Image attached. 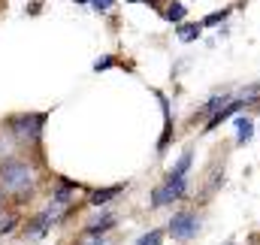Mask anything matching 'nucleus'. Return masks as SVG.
Segmentation results:
<instances>
[{"label": "nucleus", "mask_w": 260, "mask_h": 245, "mask_svg": "<svg viewBox=\"0 0 260 245\" xmlns=\"http://www.w3.org/2000/svg\"><path fill=\"white\" fill-rule=\"evenodd\" d=\"M0 191L9 194V197H27L34 191V167L27 161H3L0 164Z\"/></svg>", "instance_id": "f257e3e1"}, {"label": "nucleus", "mask_w": 260, "mask_h": 245, "mask_svg": "<svg viewBox=\"0 0 260 245\" xmlns=\"http://www.w3.org/2000/svg\"><path fill=\"white\" fill-rule=\"evenodd\" d=\"M46 112H30V115H15L9 121V133L15 142L21 145H37L40 136H43V124H46Z\"/></svg>", "instance_id": "f03ea898"}, {"label": "nucleus", "mask_w": 260, "mask_h": 245, "mask_svg": "<svg viewBox=\"0 0 260 245\" xmlns=\"http://www.w3.org/2000/svg\"><path fill=\"white\" fill-rule=\"evenodd\" d=\"M170 236L173 239H179V242H191L197 233H200V215L191 212V209H182V212H176L173 218H170Z\"/></svg>", "instance_id": "7ed1b4c3"}, {"label": "nucleus", "mask_w": 260, "mask_h": 245, "mask_svg": "<svg viewBox=\"0 0 260 245\" xmlns=\"http://www.w3.org/2000/svg\"><path fill=\"white\" fill-rule=\"evenodd\" d=\"M188 194V182H176V179H164L151 191V209H160V206H170L176 200H182Z\"/></svg>", "instance_id": "20e7f679"}, {"label": "nucleus", "mask_w": 260, "mask_h": 245, "mask_svg": "<svg viewBox=\"0 0 260 245\" xmlns=\"http://www.w3.org/2000/svg\"><path fill=\"white\" fill-rule=\"evenodd\" d=\"M154 97L160 100V109H164V133H160V139H157V155H164L167 145H170V139H173V118H170V100H167V94L154 91Z\"/></svg>", "instance_id": "39448f33"}, {"label": "nucleus", "mask_w": 260, "mask_h": 245, "mask_svg": "<svg viewBox=\"0 0 260 245\" xmlns=\"http://www.w3.org/2000/svg\"><path fill=\"white\" fill-rule=\"evenodd\" d=\"M112 227H115V215H112V212H103L100 218L88 221L85 236H103V233H106V230H112Z\"/></svg>", "instance_id": "423d86ee"}, {"label": "nucleus", "mask_w": 260, "mask_h": 245, "mask_svg": "<svg viewBox=\"0 0 260 245\" xmlns=\"http://www.w3.org/2000/svg\"><path fill=\"white\" fill-rule=\"evenodd\" d=\"M194 164V155L191 151H182V158L173 164V170L167 173V179H176V182H188V170Z\"/></svg>", "instance_id": "0eeeda50"}, {"label": "nucleus", "mask_w": 260, "mask_h": 245, "mask_svg": "<svg viewBox=\"0 0 260 245\" xmlns=\"http://www.w3.org/2000/svg\"><path fill=\"white\" fill-rule=\"evenodd\" d=\"M52 224H55V218H52L49 212H43V215H37V218L24 227V233H27L30 239H40V236H46V230H49Z\"/></svg>", "instance_id": "6e6552de"}, {"label": "nucleus", "mask_w": 260, "mask_h": 245, "mask_svg": "<svg viewBox=\"0 0 260 245\" xmlns=\"http://www.w3.org/2000/svg\"><path fill=\"white\" fill-rule=\"evenodd\" d=\"M242 106H245V103H242V100H236V97H233V100H230V103H227V106H224V109H221V112H218V115H212V118H209V124H206V127H203V130H206V133H209V130H215V127H218V124H221V121H227V118H230V115H236V112H239V109H242Z\"/></svg>", "instance_id": "1a4fd4ad"}, {"label": "nucleus", "mask_w": 260, "mask_h": 245, "mask_svg": "<svg viewBox=\"0 0 260 245\" xmlns=\"http://www.w3.org/2000/svg\"><path fill=\"white\" fill-rule=\"evenodd\" d=\"M124 188H127V185H112V188H100V191H91V194H88V203H91V206H106V203H109L112 197H118Z\"/></svg>", "instance_id": "9d476101"}, {"label": "nucleus", "mask_w": 260, "mask_h": 245, "mask_svg": "<svg viewBox=\"0 0 260 245\" xmlns=\"http://www.w3.org/2000/svg\"><path fill=\"white\" fill-rule=\"evenodd\" d=\"M230 100H233L230 94H215V97H209V100H206V106H203L200 112H203V115H218V112H221Z\"/></svg>", "instance_id": "9b49d317"}, {"label": "nucleus", "mask_w": 260, "mask_h": 245, "mask_svg": "<svg viewBox=\"0 0 260 245\" xmlns=\"http://www.w3.org/2000/svg\"><path fill=\"white\" fill-rule=\"evenodd\" d=\"M251 136H254V121H248L245 115H239V118H236V142L245 145Z\"/></svg>", "instance_id": "f8f14e48"}, {"label": "nucleus", "mask_w": 260, "mask_h": 245, "mask_svg": "<svg viewBox=\"0 0 260 245\" xmlns=\"http://www.w3.org/2000/svg\"><path fill=\"white\" fill-rule=\"evenodd\" d=\"M164 15H167V21H173V24H185V15H188V6L185 3H170L167 9H164Z\"/></svg>", "instance_id": "ddd939ff"}, {"label": "nucleus", "mask_w": 260, "mask_h": 245, "mask_svg": "<svg viewBox=\"0 0 260 245\" xmlns=\"http://www.w3.org/2000/svg\"><path fill=\"white\" fill-rule=\"evenodd\" d=\"M236 100H242V103H257V100H260V82H251V85L239 88Z\"/></svg>", "instance_id": "4468645a"}, {"label": "nucleus", "mask_w": 260, "mask_h": 245, "mask_svg": "<svg viewBox=\"0 0 260 245\" xmlns=\"http://www.w3.org/2000/svg\"><path fill=\"white\" fill-rule=\"evenodd\" d=\"M200 30H203V24H179V40L194 43V40H200Z\"/></svg>", "instance_id": "2eb2a0df"}, {"label": "nucleus", "mask_w": 260, "mask_h": 245, "mask_svg": "<svg viewBox=\"0 0 260 245\" xmlns=\"http://www.w3.org/2000/svg\"><path fill=\"white\" fill-rule=\"evenodd\" d=\"M160 242H164V230H157V227L148 230V233H142V236L136 239V245H160Z\"/></svg>", "instance_id": "dca6fc26"}, {"label": "nucleus", "mask_w": 260, "mask_h": 245, "mask_svg": "<svg viewBox=\"0 0 260 245\" xmlns=\"http://www.w3.org/2000/svg\"><path fill=\"white\" fill-rule=\"evenodd\" d=\"M227 15H230V9H221V12H209L200 24L203 27H215V24H221V21H227Z\"/></svg>", "instance_id": "f3484780"}, {"label": "nucleus", "mask_w": 260, "mask_h": 245, "mask_svg": "<svg viewBox=\"0 0 260 245\" xmlns=\"http://www.w3.org/2000/svg\"><path fill=\"white\" fill-rule=\"evenodd\" d=\"M112 3H115V0H91L88 6H91V9H97V12H106V9H109Z\"/></svg>", "instance_id": "a211bd4d"}, {"label": "nucleus", "mask_w": 260, "mask_h": 245, "mask_svg": "<svg viewBox=\"0 0 260 245\" xmlns=\"http://www.w3.org/2000/svg\"><path fill=\"white\" fill-rule=\"evenodd\" d=\"M112 64H115V61H112V58H100V61L94 64V70H97V73H100V70H109V67H112Z\"/></svg>", "instance_id": "6ab92c4d"}, {"label": "nucleus", "mask_w": 260, "mask_h": 245, "mask_svg": "<svg viewBox=\"0 0 260 245\" xmlns=\"http://www.w3.org/2000/svg\"><path fill=\"white\" fill-rule=\"evenodd\" d=\"M12 227H15V218H6V221H3V224H0V230H3V233H9V230H12Z\"/></svg>", "instance_id": "aec40b11"}, {"label": "nucleus", "mask_w": 260, "mask_h": 245, "mask_svg": "<svg viewBox=\"0 0 260 245\" xmlns=\"http://www.w3.org/2000/svg\"><path fill=\"white\" fill-rule=\"evenodd\" d=\"M88 239H94V242H91V245H112V242H109V239H103V236H88Z\"/></svg>", "instance_id": "412c9836"}, {"label": "nucleus", "mask_w": 260, "mask_h": 245, "mask_svg": "<svg viewBox=\"0 0 260 245\" xmlns=\"http://www.w3.org/2000/svg\"><path fill=\"white\" fill-rule=\"evenodd\" d=\"M142 3H148V6H154V3H160V0H142Z\"/></svg>", "instance_id": "4be33fe9"}, {"label": "nucleus", "mask_w": 260, "mask_h": 245, "mask_svg": "<svg viewBox=\"0 0 260 245\" xmlns=\"http://www.w3.org/2000/svg\"><path fill=\"white\" fill-rule=\"evenodd\" d=\"M76 3H91V0H76Z\"/></svg>", "instance_id": "5701e85b"}, {"label": "nucleus", "mask_w": 260, "mask_h": 245, "mask_svg": "<svg viewBox=\"0 0 260 245\" xmlns=\"http://www.w3.org/2000/svg\"><path fill=\"white\" fill-rule=\"evenodd\" d=\"M127 3H142V0H127Z\"/></svg>", "instance_id": "b1692460"}, {"label": "nucleus", "mask_w": 260, "mask_h": 245, "mask_svg": "<svg viewBox=\"0 0 260 245\" xmlns=\"http://www.w3.org/2000/svg\"><path fill=\"white\" fill-rule=\"evenodd\" d=\"M224 245H236V242H224Z\"/></svg>", "instance_id": "393cba45"}, {"label": "nucleus", "mask_w": 260, "mask_h": 245, "mask_svg": "<svg viewBox=\"0 0 260 245\" xmlns=\"http://www.w3.org/2000/svg\"><path fill=\"white\" fill-rule=\"evenodd\" d=\"M0 203H3V200H0Z\"/></svg>", "instance_id": "a878e982"}]
</instances>
